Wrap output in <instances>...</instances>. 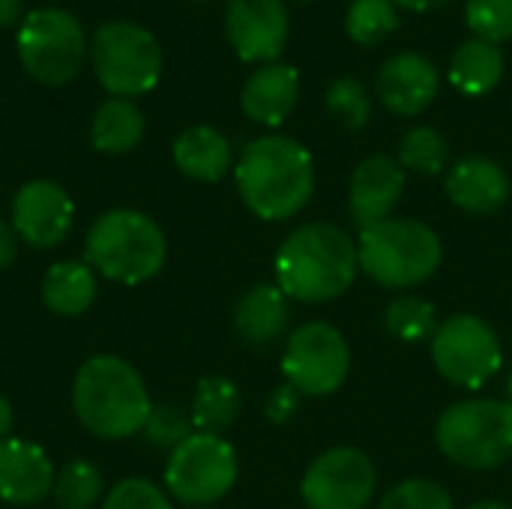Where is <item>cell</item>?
Segmentation results:
<instances>
[{"label": "cell", "instance_id": "6da1fadb", "mask_svg": "<svg viewBox=\"0 0 512 509\" xmlns=\"http://www.w3.org/2000/svg\"><path fill=\"white\" fill-rule=\"evenodd\" d=\"M243 204L264 222L297 216L315 192V162L303 144L285 135L249 141L234 168Z\"/></svg>", "mask_w": 512, "mask_h": 509}, {"label": "cell", "instance_id": "7a4b0ae2", "mask_svg": "<svg viewBox=\"0 0 512 509\" xmlns=\"http://www.w3.org/2000/svg\"><path fill=\"white\" fill-rule=\"evenodd\" d=\"M276 285L300 303H330L342 297L357 273V243L330 222L300 225L276 252Z\"/></svg>", "mask_w": 512, "mask_h": 509}, {"label": "cell", "instance_id": "3957f363", "mask_svg": "<svg viewBox=\"0 0 512 509\" xmlns=\"http://www.w3.org/2000/svg\"><path fill=\"white\" fill-rule=\"evenodd\" d=\"M72 411L90 435L102 441H123L144 429L153 402L144 378L129 360L96 354L75 372Z\"/></svg>", "mask_w": 512, "mask_h": 509}, {"label": "cell", "instance_id": "277c9868", "mask_svg": "<svg viewBox=\"0 0 512 509\" xmlns=\"http://www.w3.org/2000/svg\"><path fill=\"white\" fill-rule=\"evenodd\" d=\"M165 258V231L141 210H108L87 231L84 261L111 282L141 285L165 267Z\"/></svg>", "mask_w": 512, "mask_h": 509}, {"label": "cell", "instance_id": "5b68a950", "mask_svg": "<svg viewBox=\"0 0 512 509\" xmlns=\"http://www.w3.org/2000/svg\"><path fill=\"white\" fill-rule=\"evenodd\" d=\"M360 270L384 288H414L444 261L441 237L417 219H384L360 231Z\"/></svg>", "mask_w": 512, "mask_h": 509}, {"label": "cell", "instance_id": "8992f818", "mask_svg": "<svg viewBox=\"0 0 512 509\" xmlns=\"http://www.w3.org/2000/svg\"><path fill=\"white\" fill-rule=\"evenodd\" d=\"M435 441L441 453L468 471H492L512 459V405L504 399H462L450 405Z\"/></svg>", "mask_w": 512, "mask_h": 509}, {"label": "cell", "instance_id": "52a82bcc", "mask_svg": "<svg viewBox=\"0 0 512 509\" xmlns=\"http://www.w3.org/2000/svg\"><path fill=\"white\" fill-rule=\"evenodd\" d=\"M90 60L99 84L117 99L150 93L162 75L159 39L147 27L132 21L102 24L93 33Z\"/></svg>", "mask_w": 512, "mask_h": 509}, {"label": "cell", "instance_id": "ba28073f", "mask_svg": "<svg viewBox=\"0 0 512 509\" xmlns=\"http://www.w3.org/2000/svg\"><path fill=\"white\" fill-rule=\"evenodd\" d=\"M15 48L30 78L45 87H60L84 66L87 36L75 15L45 6L21 18Z\"/></svg>", "mask_w": 512, "mask_h": 509}, {"label": "cell", "instance_id": "9c48e42d", "mask_svg": "<svg viewBox=\"0 0 512 509\" xmlns=\"http://www.w3.org/2000/svg\"><path fill=\"white\" fill-rule=\"evenodd\" d=\"M237 483V453L222 435L192 432L165 462V489L186 507H213Z\"/></svg>", "mask_w": 512, "mask_h": 509}, {"label": "cell", "instance_id": "30bf717a", "mask_svg": "<svg viewBox=\"0 0 512 509\" xmlns=\"http://www.w3.org/2000/svg\"><path fill=\"white\" fill-rule=\"evenodd\" d=\"M432 360L450 384L480 390L498 375L504 348L498 333L480 315H450L432 336Z\"/></svg>", "mask_w": 512, "mask_h": 509}, {"label": "cell", "instance_id": "8fae6325", "mask_svg": "<svg viewBox=\"0 0 512 509\" xmlns=\"http://www.w3.org/2000/svg\"><path fill=\"white\" fill-rule=\"evenodd\" d=\"M351 369V351L345 336L324 321H309L288 336L282 354L285 381L300 396H330L336 393Z\"/></svg>", "mask_w": 512, "mask_h": 509}, {"label": "cell", "instance_id": "7c38bea8", "mask_svg": "<svg viewBox=\"0 0 512 509\" xmlns=\"http://www.w3.org/2000/svg\"><path fill=\"white\" fill-rule=\"evenodd\" d=\"M375 483V465L363 450L333 447L306 468L300 495L309 509H366Z\"/></svg>", "mask_w": 512, "mask_h": 509}, {"label": "cell", "instance_id": "4fadbf2b", "mask_svg": "<svg viewBox=\"0 0 512 509\" xmlns=\"http://www.w3.org/2000/svg\"><path fill=\"white\" fill-rule=\"evenodd\" d=\"M225 33L246 63H276L288 45L291 18L285 0H228Z\"/></svg>", "mask_w": 512, "mask_h": 509}, {"label": "cell", "instance_id": "5bb4252c", "mask_svg": "<svg viewBox=\"0 0 512 509\" xmlns=\"http://www.w3.org/2000/svg\"><path fill=\"white\" fill-rule=\"evenodd\" d=\"M75 219V204L69 192L54 180H30L12 198V228L30 249L60 246Z\"/></svg>", "mask_w": 512, "mask_h": 509}, {"label": "cell", "instance_id": "9a60e30c", "mask_svg": "<svg viewBox=\"0 0 512 509\" xmlns=\"http://www.w3.org/2000/svg\"><path fill=\"white\" fill-rule=\"evenodd\" d=\"M375 90L387 111L399 117H414L438 99L441 72L426 54L399 51L381 63L375 75Z\"/></svg>", "mask_w": 512, "mask_h": 509}, {"label": "cell", "instance_id": "2e32d148", "mask_svg": "<svg viewBox=\"0 0 512 509\" xmlns=\"http://www.w3.org/2000/svg\"><path fill=\"white\" fill-rule=\"evenodd\" d=\"M402 192H405V168L399 165V159L387 153H375L363 159L354 168L351 186H348V207H351L354 225L366 231L390 219Z\"/></svg>", "mask_w": 512, "mask_h": 509}, {"label": "cell", "instance_id": "e0dca14e", "mask_svg": "<svg viewBox=\"0 0 512 509\" xmlns=\"http://www.w3.org/2000/svg\"><path fill=\"white\" fill-rule=\"evenodd\" d=\"M54 465L39 444L6 438L0 441V501L9 507H33L54 489Z\"/></svg>", "mask_w": 512, "mask_h": 509}, {"label": "cell", "instance_id": "ac0fdd59", "mask_svg": "<svg viewBox=\"0 0 512 509\" xmlns=\"http://www.w3.org/2000/svg\"><path fill=\"white\" fill-rule=\"evenodd\" d=\"M444 189L459 210L489 216L510 201V174L489 156H465L450 168Z\"/></svg>", "mask_w": 512, "mask_h": 509}, {"label": "cell", "instance_id": "d6986e66", "mask_svg": "<svg viewBox=\"0 0 512 509\" xmlns=\"http://www.w3.org/2000/svg\"><path fill=\"white\" fill-rule=\"evenodd\" d=\"M297 99H300V75L294 66L279 63V60L258 66L240 90L243 114L261 126L285 123Z\"/></svg>", "mask_w": 512, "mask_h": 509}, {"label": "cell", "instance_id": "ffe728a7", "mask_svg": "<svg viewBox=\"0 0 512 509\" xmlns=\"http://www.w3.org/2000/svg\"><path fill=\"white\" fill-rule=\"evenodd\" d=\"M234 333L252 348L276 345L288 330V297L279 285L261 282L240 294L234 303Z\"/></svg>", "mask_w": 512, "mask_h": 509}, {"label": "cell", "instance_id": "44dd1931", "mask_svg": "<svg viewBox=\"0 0 512 509\" xmlns=\"http://www.w3.org/2000/svg\"><path fill=\"white\" fill-rule=\"evenodd\" d=\"M174 165L198 183L222 180L234 165L231 141L213 126H189L174 141Z\"/></svg>", "mask_w": 512, "mask_h": 509}, {"label": "cell", "instance_id": "7402d4cb", "mask_svg": "<svg viewBox=\"0 0 512 509\" xmlns=\"http://www.w3.org/2000/svg\"><path fill=\"white\" fill-rule=\"evenodd\" d=\"M96 270L87 261H57L42 276V303L60 318L84 315L96 300Z\"/></svg>", "mask_w": 512, "mask_h": 509}, {"label": "cell", "instance_id": "603a6c76", "mask_svg": "<svg viewBox=\"0 0 512 509\" xmlns=\"http://www.w3.org/2000/svg\"><path fill=\"white\" fill-rule=\"evenodd\" d=\"M504 78V51L486 39H465L450 60V84L465 96H486Z\"/></svg>", "mask_w": 512, "mask_h": 509}, {"label": "cell", "instance_id": "cb8c5ba5", "mask_svg": "<svg viewBox=\"0 0 512 509\" xmlns=\"http://www.w3.org/2000/svg\"><path fill=\"white\" fill-rule=\"evenodd\" d=\"M144 138V114L132 99H108L96 108L90 120V141L99 153L120 156L141 144Z\"/></svg>", "mask_w": 512, "mask_h": 509}, {"label": "cell", "instance_id": "d4e9b609", "mask_svg": "<svg viewBox=\"0 0 512 509\" xmlns=\"http://www.w3.org/2000/svg\"><path fill=\"white\" fill-rule=\"evenodd\" d=\"M240 408H243V399H240L237 384L222 375H207L195 387L189 417H192L195 432L225 435L237 423Z\"/></svg>", "mask_w": 512, "mask_h": 509}, {"label": "cell", "instance_id": "484cf974", "mask_svg": "<svg viewBox=\"0 0 512 509\" xmlns=\"http://www.w3.org/2000/svg\"><path fill=\"white\" fill-rule=\"evenodd\" d=\"M438 312L429 300L417 297V294H402L396 297L387 312H384V327L390 336H396L399 342H432L435 330H438Z\"/></svg>", "mask_w": 512, "mask_h": 509}, {"label": "cell", "instance_id": "4316f807", "mask_svg": "<svg viewBox=\"0 0 512 509\" xmlns=\"http://www.w3.org/2000/svg\"><path fill=\"white\" fill-rule=\"evenodd\" d=\"M399 30V9L393 0H351L345 15V33L357 45H381L390 33Z\"/></svg>", "mask_w": 512, "mask_h": 509}, {"label": "cell", "instance_id": "83f0119b", "mask_svg": "<svg viewBox=\"0 0 512 509\" xmlns=\"http://www.w3.org/2000/svg\"><path fill=\"white\" fill-rule=\"evenodd\" d=\"M447 156H450V147H447V138L432 129V126H414L402 135L399 141V165L405 171H417V174H426V177H435L444 171L447 165Z\"/></svg>", "mask_w": 512, "mask_h": 509}, {"label": "cell", "instance_id": "f1b7e54d", "mask_svg": "<svg viewBox=\"0 0 512 509\" xmlns=\"http://www.w3.org/2000/svg\"><path fill=\"white\" fill-rule=\"evenodd\" d=\"M54 501L60 509H90L99 504L102 498V474L96 465L75 459L66 462L57 477H54V489H51Z\"/></svg>", "mask_w": 512, "mask_h": 509}, {"label": "cell", "instance_id": "f546056e", "mask_svg": "<svg viewBox=\"0 0 512 509\" xmlns=\"http://www.w3.org/2000/svg\"><path fill=\"white\" fill-rule=\"evenodd\" d=\"M324 102H327L330 117H333L339 126L351 129V132L363 129V126L369 123V117H372L369 90H366V84H363L360 78H351V75L336 78V81L327 87Z\"/></svg>", "mask_w": 512, "mask_h": 509}, {"label": "cell", "instance_id": "4dcf8cb0", "mask_svg": "<svg viewBox=\"0 0 512 509\" xmlns=\"http://www.w3.org/2000/svg\"><path fill=\"white\" fill-rule=\"evenodd\" d=\"M195 432V426H192V417L180 408V405H153V411H150V417H147V423H144V429H141V435H144V441L150 444V447H156V450H177L189 435Z\"/></svg>", "mask_w": 512, "mask_h": 509}, {"label": "cell", "instance_id": "1f68e13d", "mask_svg": "<svg viewBox=\"0 0 512 509\" xmlns=\"http://www.w3.org/2000/svg\"><path fill=\"white\" fill-rule=\"evenodd\" d=\"M465 21L477 39L507 42L512 39V0H468Z\"/></svg>", "mask_w": 512, "mask_h": 509}, {"label": "cell", "instance_id": "d6a6232c", "mask_svg": "<svg viewBox=\"0 0 512 509\" xmlns=\"http://www.w3.org/2000/svg\"><path fill=\"white\" fill-rule=\"evenodd\" d=\"M378 509H456L453 498L447 495V489H441L432 480H405L399 486H393Z\"/></svg>", "mask_w": 512, "mask_h": 509}, {"label": "cell", "instance_id": "836d02e7", "mask_svg": "<svg viewBox=\"0 0 512 509\" xmlns=\"http://www.w3.org/2000/svg\"><path fill=\"white\" fill-rule=\"evenodd\" d=\"M102 509H174L165 489L144 477H129L120 480L102 501Z\"/></svg>", "mask_w": 512, "mask_h": 509}, {"label": "cell", "instance_id": "e575fe53", "mask_svg": "<svg viewBox=\"0 0 512 509\" xmlns=\"http://www.w3.org/2000/svg\"><path fill=\"white\" fill-rule=\"evenodd\" d=\"M297 411H300V393L291 384H282L267 396L264 414H267L270 423H288V420L297 417Z\"/></svg>", "mask_w": 512, "mask_h": 509}, {"label": "cell", "instance_id": "d590c367", "mask_svg": "<svg viewBox=\"0 0 512 509\" xmlns=\"http://www.w3.org/2000/svg\"><path fill=\"white\" fill-rule=\"evenodd\" d=\"M18 234L9 222L0 219V270H9L18 258Z\"/></svg>", "mask_w": 512, "mask_h": 509}, {"label": "cell", "instance_id": "8d00e7d4", "mask_svg": "<svg viewBox=\"0 0 512 509\" xmlns=\"http://www.w3.org/2000/svg\"><path fill=\"white\" fill-rule=\"evenodd\" d=\"M21 21V0H0V30Z\"/></svg>", "mask_w": 512, "mask_h": 509}, {"label": "cell", "instance_id": "74e56055", "mask_svg": "<svg viewBox=\"0 0 512 509\" xmlns=\"http://www.w3.org/2000/svg\"><path fill=\"white\" fill-rule=\"evenodd\" d=\"M12 429H15V411H12L9 399L0 396V441L12 438Z\"/></svg>", "mask_w": 512, "mask_h": 509}, {"label": "cell", "instance_id": "f35d334b", "mask_svg": "<svg viewBox=\"0 0 512 509\" xmlns=\"http://www.w3.org/2000/svg\"><path fill=\"white\" fill-rule=\"evenodd\" d=\"M444 3H450V0H393L396 9H408V12H432Z\"/></svg>", "mask_w": 512, "mask_h": 509}, {"label": "cell", "instance_id": "ab89813d", "mask_svg": "<svg viewBox=\"0 0 512 509\" xmlns=\"http://www.w3.org/2000/svg\"><path fill=\"white\" fill-rule=\"evenodd\" d=\"M468 509H512V507L501 504V501H477V504H471Z\"/></svg>", "mask_w": 512, "mask_h": 509}, {"label": "cell", "instance_id": "60d3db41", "mask_svg": "<svg viewBox=\"0 0 512 509\" xmlns=\"http://www.w3.org/2000/svg\"><path fill=\"white\" fill-rule=\"evenodd\" d=\"M504 390H507V399H504V402H510L512 405V375L507 378V387H504Z\"/></svg>", "mask_w": 512, "mask_h": 509}, {"label": "cell", "instance_id": "b9f144b4", "mask_svg": "<svg viewBox=\"0 0 512 509\" xmlns=\"http://www.w3.org/2000/svg\"><path fill=\"white\" fill-rule=\"evenodd\" d=\"M192 509H216V507H192Z\"/></svg>", "mask_w": 512, "mask_h": 509}, {"label": "cell", "instance_id": "7bdbcfd3", "mask_svg": "<svg viewBox=\"0 0 512 509\" xmlns=\"http://www.w3.org/2000/svg\"><path fill=\"white\" fill-rule=\"evenodd\" d=\"M297 3H312V0H297Z\"/></svg>", "mask_w": 512, "mask_h": 509}]
</instances>
